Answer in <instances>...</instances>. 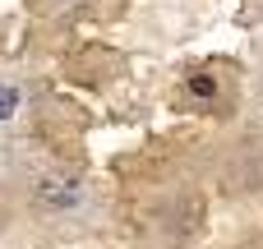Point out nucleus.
Returning <instances> with one entry per match:
<instances>
[{"label":"nucleus","mask_w":263,"mask_h":249,"mask_svg":"<svg viewBox=\"0 0 263 249\" xmlns=\"http://www.w3.org/2000/svg\"><path fill=\"white\" fill-rule=\"evenodd\" d=\"M199 226H203V199H199V194H180L176 208L166 213V236L185 240V236H194Z\"/></svg>","instance_id":"obj_1"},{"label":"nucleus","mask_w":263,"mask_h":249,"mask_svg":"<svg viewBox=\"0 0 263 249\" xmlns=\"http://www.w3.org/2000/svg\"><path fill=\"white\" fill-rule=\"evenodd\" d=\"M37 203L65 213V208L79 203V185H74V180H42V185H37Z\"/></svg>","instance_id":"obj_2"},{"label":"nucleus","mask_w":263,"mask_h":249,"mask_svg":"<svg viewBox=\"0 0 263 249\" xmlns=\"http://www.w3.org/2000/svg\"><path fill=\"white\" fill-rule=\"evenodd\" d=\"M18 111V88H9V83H0V120H9Z\"/></svg>","instance_id":"obj_3"},{"label":"nucleus","mask_w":263,"mask_h":249,"mask_svg":"<svg viewBox=\"0 0 263 249\" xmlns=\"http://www.w3.org/2000/svg\"><path fill=\"white\" fill-rule=\"evenodd\" d=\"M190 92H194V97H213V92H217V83H213V79H203V74H194V79H190Z\"/></svg>","instance_id":"obj_4"}]
</instances>
